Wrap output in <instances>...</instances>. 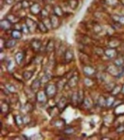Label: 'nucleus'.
Here are the masks:
<instances>
[{"label":"nucleus","instance_id":"nucleus-1","mask_svg":"<svg viewBox=\"0 0 124 140\" xmlns=\"http://www.w3.org/2000/svg\"><path fill=\"white\" fill-rule=\"evenodd\" d=\"M25 24L29 30V33L34 32L36 29L38 28V24L32 18H27L25 21Z\"/></svg>","mask_w":124,"mask_h":140},{"label":"nucleus","instance_id":"nucleus-2","mask_svg":"<svg viewBox=\"0 0 124 140\" xmlns=\"http://www.w3.org/2000/svg\"><path fill=\"white\" fill-rule=\"evenodd\" d=\"M13 24L8 19L2 20L0 22V26L1 29L3 30L8 31L11 29Z\"/></svg>","mask_w":124,"mask_h":140},{"label":"nucleus","instance_id":"nucleus-3","mask_svg":"<svg viewBox=\"0 0 124 140\" xmlns=\"http://www.w3.org/2000/svg\"><path fill=\"white\" fill-rule=\"evenodd\" d=\"M56 90L57 88L55 85H48L47 86H46V88H45L44 93L46 94V96L52 97L55 94V93L56 92Z\"/></svg>","mask_w":124,"mask_h":140},{"label":"nucleus","instance_id":"nucleus-4","mask_svg":"<svg viewBox=\"0 0 124 140\" xmlns=\"http://www.w3.org/2000/svg\"><path fill=\"white\" fill-rule=\"evenodd\" d=\"M30 11L31 13L35 15L38 14L41 11L40 5L37 3H35L30 6Z\"/></svg>","mask_w":124,"mask_h":140},{"label":"nucleus","instance_id":"nucleus-5","mask_svg":"<svg viewBox=\"0 0 124 140\" xmlns=\"http://www.w3.org/2000/svg\"><path fill=\"white\" fill-rule=\"evenodd\" d=\"M31 45L35 50L37 51L40 49L42 44H41V40L38 39H33L31 41Z\"/></svg>","mask_w":124,"mask_h":140},{"label":"nucleus","instance_id":"nucleus-6","mask_svg":"<svg viewBox=\"0 0 124 140\" xmlns=\"http://www.w3.org/2000/svg\"><path fill=\"white\" fill-rule=\"evenodd\" d=\"M11 36L15 40H20L22 38V31L20 30L14 29L11 33Z\"/></svg>","mask_w":124,"mask_h":140},{"label":"nucleus","instance_id":"nucleus-7","mask_svg":"<svg viewBox=\"0 0 124 140\" xmlns=\"http://www.w3.org/2000/svg\"><path fill=\"white\" fill-rule=\"evenodd\" d=\"M15 58L17 64L18 65H21L24 59V54L23 53L18 51V52L15 54Z\"/></svg>","mask_w":124,"mask_h":140},{"label":"nucleus","instance_id":"nucleus-8","mask_svg":"<svg viewBox=\"0 0 124 140\" xmlns=\"http://www.w3.org/2000/svg\"><path fill=\"white\" fill-rule=\"evenodd\" d=\"M17 44L16 40L12 39L9 40L4 42V46L6 49H10L15 47Z\"/></svg>","mask_w":124,"mask_h":140},{"label":"nucleus","instance_id":"nucleus-9","mask_svg":"<svg viewBox=\"0 0 124 140\" xmlns=\"http://www.w3.org/2000/svg\"><path fill=\"white\" fill-rule=\"evenodd\" d=\"M41 84V80L38 79V78H36V79L34 80L33 81L32 85L30 86V88L33 91H35L38 89V88H40Z\"/></svg>","mask_w":124,"mask_h":140},{"label":"nucleus","instance_id":"nucleus-10","mask_svg":"<svg viewBox=\"0 0 124 140\" xmlns=\"http://www.w3.org/2000/svg\"><path fill=\"white\" fill-rule=\"evenodd\" d=\"M74 58V54L73 53L72 51H71V50H67L65 53V59L66 61H71L73 60V58Z\"/></svg>","mask_w":124,"mask_h":140},{"label":"nucleus","instance_id":"nucleus-11","mask_svg":"<svg viewBox=\"0 0 124 140\" xmlns=\"http://www.w3.org/2000/svg\"><path fill=\"white\" fill-rule=\"evenodd\" d=\"M38 28L42 33H47L48 31V29L46 25L42 21H40L38 23Z\"/></svg>","mask_w":124,"mask_h":140},{"label":"nucleus","instance_id":"nucleus-12","mask_svg":"<svg viewBox=\"0 0 124 140\" xmlns=\"http://www.w3.org/2000/svg\"><path fill=\"white\" fill-rule=\"evenodd\" d=\"M33 71L30 70H26L24 71L23 74H22V77H23V78L25 80L28 81V80L31 79V78L33 77Z\"/></svg>","mask_w":124,"mask_h":140},{"label":"nucleus","instance_id":"nucleus-13","mask_svg":"<svg viewBox=\"0 0 124 140\" xmlns=\"http://www.w3.org/2000/svg\"><path fill=\"white\" fill-rule=\"evenodd\" d=\"M15 121L17 125L20 126L23 124L24 120L20 115H16L15 117Z\"/></svg>","mask_w":124,"mask_h":140},{"label":"nucleus","instance_id":"nucleus-14","mask_svg":"<svg viewBox=\"0 0 124 140\" xmlns=\"http://www.w3.org/2000/svg\"><path fill=\"white\" fill-rule=\"evenodd\" d=\"M7 19L9 20L12 24H15V23H17L19 21V18L15 16L13 14H9V15H8V16L7 17Z\"/></svg>","mask_w":124,"mask_h":140},{"label":"nucleus","instance_id":"nucleus-15","mask_svg":"<svg viewBox=\"0 0 124 140\" xmlns=\"http://www.w3.org/2000/svg\"><path fill=\"white\" fill-rule=\"evenodd\" d=\"M62 105H63L64 106H65V105H66V98H65L64 97H62V98L60 100L59 102H58L57 104V108L59 109L60 110L62 109V107H63Z\"/></svg>","mask_w":124,"mask_h":140},{"label":"nucleus","instance_id":"nucleus-16","mask_svg":"<svg viewBox=\"0 0 124 140\" xmlns=\"http://www.w3.org/2000/svg\"><path fill=\"white\" fill-rule=\"evenodd\" d=\"M9 106L8 104V103L4 102H3V104H2L1 106V113H2L6 112L7 111L9 110Z\"/></svg>","mask_w":124,"mask_h":140},{"label":"nucleus","instance_id":"nucleus-17","mask_svg":"<svg viewBox=\"0 0 124 140\" xmlns=\"http://www.w3.org/2000/svg\"><path fill=\"white\" fill-rule=\"evenodd\" d=\"M69 4L71 8H72L73 9H75L77 7L78 3L77 0H70Z\"/></svg>","mask_w":124,"mask_h":140},{"label":"nucleus","instance_id":"nucleus-18","mask_svg":"<svg viewBox=\"0 0 124 140\" xmlns=\"http://www.w3.org/2000/svg\"><path fill=\"white\" fill-rule=\"evenodd\" d=\"M54 12H55V15H57V16H60V15H62V9L60 6H57L54 9Z\"/></svg>","mask_w":124,"mask_h":140},{"label":"nucleus","instance_id":"nucleus-19","mask_svg":"<svg viewBox=\"0 0 124 140\" xmlns=\"http://www.w3.org/2000/svg\"><path fill=\"white\" fill-rule=\"evenodd\" d=\"M55 125L57 127L64 126L65 125V121L64 120H60L57 121L55 123Z\"/></svg>","mask_w":124,"mask_h":140},{"label":"nucleus","instance_id":"nucleus-20","mask_svg":"<svg viewBox=\"0 0 124 140\" xmlns=\"http://www.w3.org/2000/svg\"><path fill=\"white\" fill-rule=\"evenodd\" d=\"M52 41H50L49 42H48V45L46 46V50L48 51H52L53 49L54 48V44L52 42Z\"/></svg>","mask_w":124,"mask_h":140},{"label":"nucleus","instance_id":"nucleus-21","mask_svg":"<svg viewBox=\"0 0 124 140\" xmlns=\"http://www.w3.org/2000/svg\"><path fill=\"white\" fill-rule=\"evenodd\" d=\"M74 131V130L72 128H68L65 129L64 130V132L65 134H68V135H69V134H72L73 133Z\"/></svg>","mask_w":124,"mask_h":140},{"label":"nucleus","instance_id":"nucleus-22","mask_svg":"<svg viewBox=\"0 0 124 140\" xmlns=\"http://www.w3.org/2000/svg\"><path fill=\"white\" fill-rule=\"evenodd\" d=\"M21 7H22V8H28V7L30 6V5H29L28 1H27L26 0H24L22 2H21Z\"/></svg>","mask_w":124,"mask_h":140},{"label":"nucleus","instance_id":"nucleus-23","mask_svg":"<svg viewBox=\"0 0 124 140\" xmlns=\"http://www.w3.org/2000/svg\"><path fill=\"white\" fill-rule=\"evenodd\" d=\"M5 2L8 5H12V4H13V2H15V0H5Z\"/></svg>","mask_w":124,"mask_h":140}]
</instances>
